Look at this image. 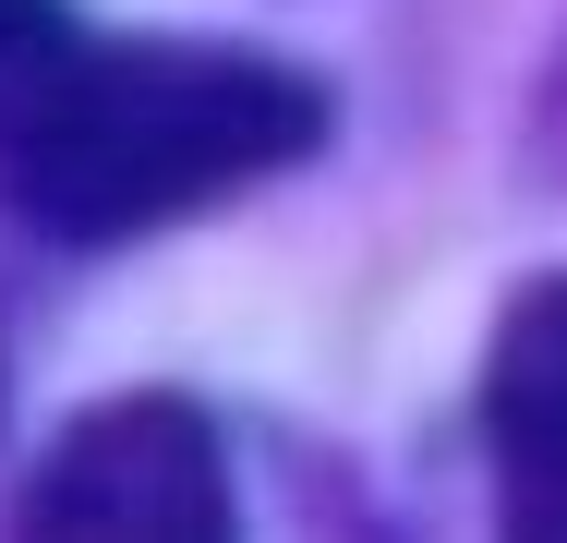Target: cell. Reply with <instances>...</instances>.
Masks as SVG:
<instances>
[{"label": "cell", "mask_w": 567, "mask_h": 543, "mask_svg": "<svg viewBox=\"0 0 567 543\" xmlns=\"http://www.w3.org/2000/svg\"><path fill=\"white\" fill-rule=\"evenodd\" d=\"M327 145V85L218 37H85L0 145L12 206L49 242H133L229 206Z\"/></svg>", "instance_id": "1"}, {"label": "cell", "mask_w": 567, "mask_h": 543, "mask_svg": "<svg viewBox=\"0 0 567 543\" xmlns=\"http://www.w3.org/2000/svg\"><path fill=\"white\" fill-rule=\"evenodd\" d=\"M12 543H241L218 423L169 387L73 411L49 434V459L24 471Z\"/></svg>", "instance_id": "2"}, {"label": "cell", "mask_w": 567, "mask_h": 543, "mask_svg": "<svg viewBox=\"0 0 567 543\" xmlns=\"http://www.w3.org/2000/svg\"><path fill=\"white\" fill-rule=\"evenodd\" d=\"M483 459H495V543H567V266L495 315Z\"/></svg>", "instance_id": "3"}, {"label": "cell", "mask_w": 567, "mask_h": 543, "mask_svg": "<svg viewBox=\"0 0 567 543\" xmlns=\"http://www.w3.org/2000/svg\"><path fill=\"white\" fill-rule=\"evenodd\" d=\"M85 37H73V12L61 0H0V145L24 133V109L61 85V61H73Z\"/></svg>", "instance_id": "4"}]
</instances>
